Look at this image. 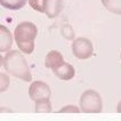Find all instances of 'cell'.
<instances>
[{
  "instance_id": "cell-2",
  "label": "cell",
  "mask_w": 121,
  "mask_h": 121,
  "mask_svg": "<svg viewBox=\"0 0 121 121\" xmlns=\"http://www.w3.org/2000/svg\"><path fill=\"white\" fill-rule=\"evenodd\" d=\"M80 110L83 113H101L103 110L101 95L93 89L83 91L80 97Z\"/></svg>"
},
{
  "instance_id": "cell-7",
  "label": "cell",
  "mask_w": 121,
  "mask_h": 121,
  "mask_svg": "<svg viewBox=\"0 0 121 121\" xmlns=\"http://www.w3.org/2000/svg\"><path fill=\"white\" fill-rule=\"evenodd\" d=\"M13 45V34L5 25H0V52H8Z\"/></svg>"
},
{
  "instance_id": "cell-16",
  "label": "cell",
  "mask_w": 121,
  "mask_h": 121,
  "mask_svg": "<svg viewBox=\"0 0 121 121\" xmlns=\"http://www.w3.org/2000/svg\"><path fill=\"white\" fill-rule=\"evenodd\" d=\"M79 112H81V110L74 105H66L58 111V113H79Z\"/></svg>"
},
{
  "instance_id": "cell-10",
  "label": "cell",
  "mask_w": 121,
  "mask_h": 121,
  "mask_svg": "<svg viewBox=\"0 0 121 121\" xmlns=\"http://www.w3.org/2000/svg\"><path fill=\"white\" fill-rule=\"evenodd\" d=\"M103 6L108 12L115 14V15H121V0H101Z\"/></svg>"
},
{
  "instance_id": "cell-9",
  "label": "cell",
  "mask_w": 121,
  "mask_h": 121,
  "mask_svg": "<svg viewBox=\"0 0 121 121\" xmlns=\"http://www.w3.org/2000/svg\"><path fill=\"white\" fill-rule=\"evenodd\" d=\"M63 9V0H47L46 15L48 18H55Z\"/></svg>"
},
{
  "instance_id": "cell-18",
  "label": "cell",
  "mask_w": 121,
  "mask_h": 121,
  "mask_svg": "<svg viewBox=\"0 0 121 121\" xmlns=\"http://www.w3.org/2000/svg\"><path fill=\"white\" fill-rule=\"evenodd\" d=\"M120 58H121V54H120Z\"/></svg>"
},
{
  "instance_id": "cell-6",
  "label": "cell",
  "mask_w": 121,
  "mask_h": 121,
  "mask_svg": "<svg viewBox=\"0 0 121 121\" xmlns=\"http://www.w3.org/2000/svg\"><path fill=\"white\" fill-rule=\"evenodd\" d=\"M53 71H54L55 75H56L58 79L64 80V81L71 80L74 77V74H75L74 67L72 66L71 64L66 63V62H64V63H62V64L58 65L57 67H55Z\"/></svg>"
},
{
  "instance_id": "cell-17",
  "label": "cell",
  "mask_w": 121,
  "mask_h": 121,
  "mask_svg": "<svg viewBox=\"0 0 121 121\" xmlns=\"http://www.w3.org/2000/svg\"><path fill=\"white\" fill-rule=\"evenodd\" d=\"M117 111H118V113H121V101L119 102V104L117 106Z\"/></svg>"
},
{
  "instance_id": "cell-5",
  "label": "cell",
  "mask_w": 121,
  "mask_h": 121,
  "mask_svg": "<svg viewBox=\"0 0 121 121\" xmlns=\"http://www.w3.org/2000/svg\"><path fill=\"white\" fill-rule=\"evenodd\" d=\"M29 96L33 102H46L50 101L52 91L46 82L33 81L29 88Z\"/></svg>"
},
{
  "instance_id": "cell-15",
  "label": "cell",
  "mask_w": 121,
  "mask_h": 121,
  "mask_svg": "<svg viewBox=\"0 0 121 121\" xmlns=\"http://www.w3.org/2000/svg\"><path fill=\"white\" fill-rule=\"evenodd\" d=\"M0 91L1 93H4V91H6L8 86H9V78H8V75L7 74H4L1 73L0 74Z\"/></svg>"
},
{
  "instance_id": "cell-13",
  "label": "cell",
  "mask_w": 121,
  "mask_h": 121,
  "mask_svg": "<svg viewBox=\"0 0 121 121\" xmlns=\"http://www.w3.org/2000/svg\"><path fill=\"white\" fill-rule=\"evenodd\" d=\"M46 4L47 0H29V5L32 9L39 13H46Z\"/></svg>"
},
{
  "instance_id": "cell-14",
  "label": "cell",
  "mask_w": 121,
  "mask_h": 121,
  "mask_svg": "<svg viewBox=\"0 0 121 121\" xmlns=\"http://www.w3.org/2000/svg\"><path fill=\"white\" fill-rule=\"evenodd\" d=\"M17 47L22 53L24 54H32L34 50V41H30V42H18L16 43Z\"/></svg>"
},
{
  "instance_id": "cell-4",
  "label": "cell",
  "mask_w": 121,
  "mask_h": 121,
  "mask_svg": "<svg viewBox=\"0 0 121 121\" xmlns=\"http://www.w3.org/2000/svg\"><path fill=\"white\" fill-rule=\"evenodd\" d=\"M72 53L79 60H87L94 55V47L91 41L87 38H78L74 39L72 43Z\"/></svg>"
},
{
  "instance_id": "cell-1",
  "label": "cell",
  "mask_w": 121,
  "mask_h": 121,
  "mask_svg": "<svg viewBox=\"0 0 121 121\" xmlns=\"http://www.w3.org/2000/svg\"><path fill=\"white\" fill-rule=\"evenodd\" d=\"M1 60H2V66L5 67V70L13 77L26 82L32 81V74L30 72L26 60L20 49L8 52L6 56L1 58Z\"/></svg>"
},
{
  "instance_id": "cell-8",
  "label": "cell",
  "mask_w": 121,
  "mask_h": 121,
  "mask_svg": "<svg viewBox=\"0 0 121 121\" xmlns=\"http://www.w3.org/2000/svg\"><path fill=\"white\" fill-rule=\"evenodd\" d=\"M62 63H64V58L63 55L60 54V52L57 50H50L45 58V65L47 69H52L54 70L55 67H57L58 65H60Z\"/></svg>"
},
{
  "instance_id": "cell-3",
  "label": "cell",
  "mask_w": 121,
  "mask_h": 121,
  "mask_svg": "<svg viewBox=\"0 0 121 121\" xmlns=\"http://www.w3.org/2000/svg\"><path fill=\"white\" fill-rule=\"evenodd\" d=\"M38 34V29L32 22H22L14 30V39L16 43L18 42H30L34 41Z\"/></svg>"
},
{
  "instance_id": "cell-11",
  "label": "cell",
  "mask_w": 121,
  "mask_h": 121,
  "mask_svg": "<svg viewBox=\"0 0 121 121\" xmlns=\"http://www.w3.org/2000/svg\"><path fill=\"white\" fill-rule=\"evenodd\" d=\"M1 6L10 9V10H18L25 6L26 0H0Z\"/></svg>"
},
{
  "instance_id": "cell-12",
  "label": "cell",
  "mask_w": 121,
  "mask_h": 121,
  "mask_svg": "<svg viewBox=\"0 0 121 121\" xmlns=\"http://www.w3.org/2000/svg\"><path fill=\"white\" fill-rule=\"evenodd\" d=\"M35 112L37 113H49L53 111L52 108V103L50 101L46 102H37L35 103Z\"/></svg>"
}]
</instances>
